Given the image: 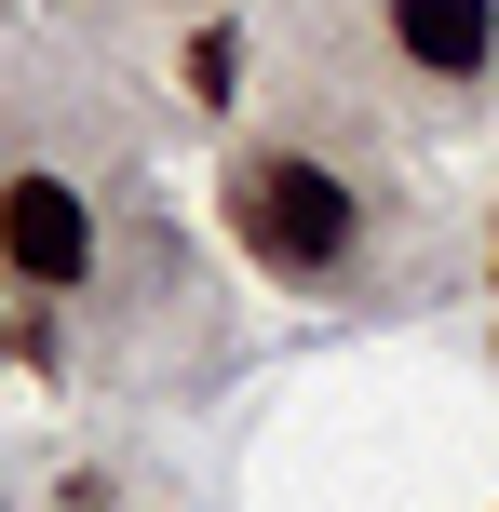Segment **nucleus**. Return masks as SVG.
<instances>
[{
    "instance_id": "nucleus-1",
    "label": "nucleus",
    "mask_w": 499,
    "mask_h": 512,
    "mask_svg": "<svg viewBox=\"0 0 499 512\" xmlns=\"http://www.w3.org/2000/svg\"><path fill=\"white\" fill-rule=\"evenodd\" d=\"M230 230H243L257 270L311 283V270H338V256H351L365 203H351V176H338V162H311V149H243V162H230Z\"/></svg>"
},
{
    "instance_id": "nucleus-2",
    "label": "nucleus",
    "mask_w": 499,
    "mask_h": 512,
    "mask_svg": "<svg viewBox=\"0 0 499 512\" xmlns=\"http://www.w3.org/2000/svg\"><path fill=\"white\" fill-rule=\"evenodd\" d=\"M0 256H14V283H54V297H68V283L95 270V203H81L68 176H14L0 189Z\"/></svg>"
},
{
    "instance_id": "nucleus-3",
    "label": "nucleus",
    "mask_w": 499,
    "mask_h": 512,
    "mask_svg": "<svg viewBox=\"0 0 499 512\" xmlns=\"http://www.w3.org/2000/svg\"><path fill=\"white\" fill-rule=\"evenodd\" d=\"M392 54L432 81H486L499 68V0H392Z\"/></svg>"
},
{
    "instance_id": "nucleus-4",
    "label": "nucleus",
    "mask_w": 499,
    "mask_h": 512,
    "mask_svg": "<svg viewBox=\"0 0 499 512\" xmlns=\"http://www.w3.org/2000/svg\"><path fill=\"white\" fill-rule=\"evenodd\" d=\"M176 68H189V95H203V108H230V27H189Z\"/></svg>"
}]
</instances>
